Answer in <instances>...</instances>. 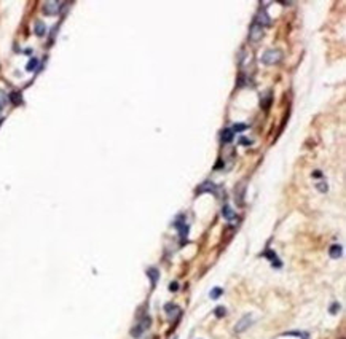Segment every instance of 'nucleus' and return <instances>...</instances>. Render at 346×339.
Wrapping results in <instances>:
<instances>
[{
  "label": "nucleus",
  "instance_id": "obj_1",
  "mask_svg": "<svg viewBox=\"0 0 346 339\" xmlns=\"http://www.w3.org/2000/svg\"><path fill=\"white\" fill-rule=\"evenodd\" d=\"M282 59V51L281 50H268L263 56H262V62L271 65V64H278Z\"/></svg>",
  "mask_w": 346,
  "mask_h": 339
},
{
  "label": "nucleus",
  "instance_id": "obj_2",
  "mask_svg": "<svg viewBox=\"0 0 346 339\" xmlns=\"http://www.w3.org/2000/svg\"><path fill=\"white\" fill-rule=\"evenodd\" d=\"M172 226L175 229H179V234H180V240H182V244L187 240V236H188V226H187V223H185V216L183 215H179L177 218L174 220V223H172Z\"/></svg>",
  "mask_w": 346,
  "mask_h": 339
},
{
  "label": "nucleus",
  "instance_id": "obj_3",
  "mask_svg": "<svg viewBox=\"0 0 346 339\" xmlns=\"http://www.w3.org/2000/svg\"><path fill=\"white\" fill-rule=\"evenodd\" d=\"M148 325H150V317H144L141 322H139L134 328H133V331H131V334H133L134 337H141L142 336V333L145 331V329L148 328Z\"/></svg>",
  "mask_w": 346,
  "mask_h": 339
},
{
  "label": "nucleus",
  "instance_id": "obj_4",
  "mask_svg": "<svg viewBox=\"0 0 346 339\" xmlns=\"http://www.w3.org/2000/svg\"><path fill=\"white\" fill-rule=\"evenodd\" d=\"M262 37H263V27H262L260 24H257L255 21H254V24L250 26V32H249V40L250 42H258Z\"/></svg>",
  "mask_w": 346,
  "mask_h": 339
},
{
  "label": "nucleus",
  "instance_id": "obj_5",
  "mask_svg": "<svg viewBox=\"0 0 346 339\" xmlns=\"http://www.w3.org/2000/svg\"><path fill=\"white\" fill-rule=\"evenodd\" d=\"M252 323V318H250V315H244L239 322L236 323V326H235V331L236 333H242V331H246V329L249 328V325Z\"/></svg>",
  "mask_w": 346,
  "mask_h": 339
},
{
  "label": "nucleus",
  "instance_id": "obj_6",
  "mask_svg": "<svg viewBox=\"0 0 346 339\" xmlns=\"http://www.w3.org/2000/svg\"><path fill=\"white\" fill-rule=\"evenodd\" d=\"M59 6H61V3H58V2H46L43 5V13L45 14H56L61 10Z\"/></svg>",
  "mask_w": 346,
  "mask_h": 339
},
{
  "label": "nucleus",
  "instance_id": "obj_7",
  "mask_svg": "<svg viewBox=\"0 0 346 339\" xmlns=\"http://www.w3.org/2000/svg\"><path fill=\"white\" fill-rule=\"evenodd\" d=\"M263 256H266V258H270V261H271V264H273V268H281L282 264H281V260H279L278 256H276V253L273 252V250H266L265 253H263Z\"/></svg>",
  "mask_w": 346,
  "mask_h": 339
},
{
  "label": "nucleus",
  "instance_id": "obj_8",
  "mask_svg": "<svg viewBox=\"0 0 346 339\" xmlns=\"http://www.w3.org/2000/svg\"><path fill=\"white\" fill-rule=\"evenodd\" d=\"M216 190H217V188H216V185H214V183L206 182V183H203V185L198 188V190H196V193H198V194L208 193V191H209V193H216Z\"/></svg>",
  "mask_w": 346,
  "mask_h": 339
},
{
  "label": "nucleus",
  "instance_id": "obj_9",
  "mask_svg": "<svg viewBox=\"0 0 346 339\" xmlns=\"http://www.w3.org/2000/svg\"><path fill=\"white\" fill-rule=\"evenodd\" d=\"M257 24H263V26H270L271 24V18L266 14V11L265 10H260L258 11V18H257V21H255Z\"/></svg>",
  "mask_w": 346,
  "mask_h": 339
},
{
  "label": "nucleus",
  "instance_id": "obj_10",
  "mask_svg": "<svg viewBox=\"0 0 346 339\" xmlns=\"http://www.w3.org/2000/svg\"><path fill=\"white\" fill-rule=\"evenodd\" d=\"M222 216H223V218H225V220L231 221V220H233V218H235V216H236V213L233 212V209H231L230 205H223V209H222Z\"/></svg>",
  "mask_w": 346,
  "mask_h": 339
},
{
  "label": "nucleus",
  "instance_id": "obj_11",
  "mask_svg": "<svg viewBox=\"0 0 346 339\" xmlns=\"http://www.w3.org/2000/svg\"><path fill=\"white\" fill-rule=\"evenodd\" d=\"M147 276H148V279L152 280V287H155L156 285V280H158V276H160L158 269L156 268H148L147 269Z\"/></svg>",
  "mask_w": 346,
  "mask_h": 339
},
{
  "label": "nucleus",
  "instance_id": "obj_12",
  "mask_svg": "<svg viewBox=\"0 0 346 339\" xmlns=\"http://www.w3.org/2000/svg\"><path fill=\"white\" fill-rule=\"evenodd\" d=\"M271 100H273V97H271V91H268L263 97L260 99V105H262V108H265V110H268L270 108V105H271Z\"/></svg>",
  "mask_w": 346,
  "mask_h": 339
},
{
  "label": "nucleus",
  "instance_id": "obj_13",
  "mask_svg": "<svg viewBox=\"0 0 346 339\" xmlns=\"http://www.w3.org/2000/svg\"><path fill=\"white\" fill-rule=\"evenodd\" d=\"M341 250H343L341 245H332L330 250H329V253H330V256H332L333 260H338V258L341 256Z\"/></svg>",
  "mask_w": 346,
  "mask_h": 339
},
{
  "label": "nucleus",
  "instance_id": "obj_14",
  "mask_svg": "<svg viewBox=\"0 0 346 339\" xmlns=\"http://www.w3.org/2000/svg\"><path fill=\"white\" fill-rule=\"evenodd\" d=\"M45 32H46V26H45V22L37 21V22H35V34L39 35V37H43Z\"/></svg>",
  "mask_w": 346,
  "mask_h": 339
},
{
  "label": "nucleus",
  "instance_id": "obj_15",
  "mask_svg": "<svg viewBox=\"0 0 346 339\" xmlns=\"http://www.w3.org/2000/svg\"><path fill=\"white\" fill-rule=\"evenodd\" d=\"M233 134H235V132H233L231 129H225L222 132V140H223V142H231V140H233Z\"/></svg>",
  "mask_w": 346,
  "mask_h": 339
},
{
  "label": "nucleus",
  "instance_id": "obj_16",
  "mask_svg": "<svg viewBox=\"0 0 346 339\" xmlns=\"http://www.w3.org/2000/svg\"><path fill=\"white\" fill-rule=\"evenodd\" d=\"M164 310H166V312L169 314V315H172V312H175V314H180V309L177 307L175 304H166V306H164Z\"/></svg>",
  "mask_w": 346,
  "mask_h": 339
},
{
  "label": "nucleus",
  "instance_id": "obj_17",
  "mask_svg": "<svg viewBox=\"0 0 346 339\" xmlns=\"http://www.w3.org/2000/svg\"><path fill=\"white\" fill-rule=\"evenodd\" d=\"M10 100L14 103V105H19V103L23 102L21 94H19V92H11V94H10Z\"/></svg>",
  "mask_w": 346,
  "mask_h": 339
},
{
  "label": "nucleus",
  "instance_id": "obj_18",
  "mask_svg": "<svg viewBox=\"0 0 346 339\" xmlns=\"http://www.w3.org/2000/svg\"><path fill=\"white\" fill-rule=\"evenodd\" d=\"M37 65H39V59H35V58H32L29 62H27V65H26V70L27 72H32Z\"/></svg>",
  "mask_w": 346,
  "mask_h": 339
},
{
  "label": "nucleus",
  "instance_id": "obj_19",
  "mask_svg": "<svg viewBox=\"0 0 346 339\" xmlns=\"http://www.w3.org/2000/svg\"><path fill=\"white\" fill-rule=\"evenodd\" d=\"M214 314H216V317L222 318V317H225V315H227V309L223 307V306H219V307H216V310H214Z\"/></svg>",
  "mask_w": 346,
  "mask_h": 339
},
{
  "label": "nucleus",
  "instance_id": "obj_20",
  "mask_svg": "<svg viewBox=\"0 0 346 339\" xmlns=\"http://www.w3.org/2000/svg\"><path fill=\"white\" fill-rule=\"evenodd\" d=\"M222 293H223V290H222L220 287H216V288H214V290L211 291V298H212V299H217Z\"/></svg>",
  "mask_w": 346,
  "mask_h": 339
},
{
  "label": "nucleus",
  "instance_id": "obj_21",
  "mask_svg": "<svg viewBox=\"0 0 346 339\" xmlns=\"http://www.w3.org/2000/svg\"><path fill=\"white\" fill-rule=\"evenodd\" d=\"M244 129H247V124H235L231 127L233 132H241V131H244Z\"/></svg>",
  "mask_w": 346,
  "mask_h": 339
},
{
  "label": "nucleus",
  "instance_id": "obj_22",
  "mask_svg": "<svg viewBox=\"0 0 346 339\" xmlns=\"http://www.w3.org/2000/svg\"><path fill=\"white\" fill-rule=\"evenodd\" d=\"M316 186H317V190H319L321 193H325L327 191V183H317Z\"/></svg>",
  "mask_w": 346,
  "mask_h": 339
},
{
  "label": "nucleus",
  "instance_id": "obj_23",
  "mask_svg": "<svg viewBox=\"0 0 346 339\" xmlns=\"http://www.w3.org/2000/svg\"><path fill=\"white\" fill-rule=\"evenodd\" d=\"M336 310H340V304H338V303H333L332 307H330V314H335Z\"/></svg>",
  "mask_w": 346,
  "mask_h": 339
},
{
  "label": "nucleus",
  "instance_id": "obj_24",
  "mask_svg": "<svg viewBox=\"0 0 346 339\" xmlns=\"http://www.w3.org/2000/svg\"><path fill=\"white\" fill-rule=\"evenodd\" d=\"M169 290L171 291H177V290H179V284H177V282H171V284H169Z\"/></svg>",
  "mask_w": 346,
  "mask_h": 339
},
{
  "label": "nucleus",
  "instance_id": "obj_25",
  "mask_svg": "<svg viewBox=\"0 0 346 339\" xmlns=\"http://www.w3.org/2000/svg\"><path fill=\"white\" fill-rule=\"evenodd\" d=\"M239 143H242V145H252V140H250V139H244V137H242V139L239 140Z\"/></svg>",
  "mask_w": 346,
  "mask_h": 339
},
{
  "label": "nucleus",
  "instance_id": "obj_26",
  "mask_svg": "<svg viewBox=\"0 0 346 339\" xmlns=\"http://www.w3.org/2000/svg\"><path fill=\"white\" fill-rule=\"evenodd\" d=\"M313 177H314V178H321V177H322V172H321V171H314V172H313Z\"/></svg>",
  "mask_w": 346,
  "mask_h": 339
}]
</instances>
